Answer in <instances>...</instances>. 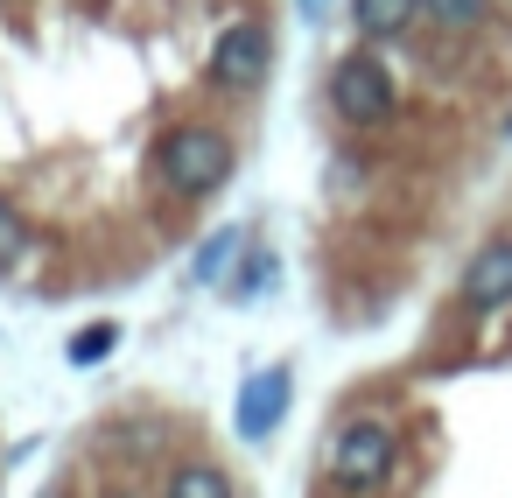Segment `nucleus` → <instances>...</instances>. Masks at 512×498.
I'll return each instance as SVG.
<instances>
[{"instance_id": "12", "label": "nucleus", "mask_w": 512, "mask_h": 498, "mask_svg": "<svg viewBox=\"0 0 512 498\" xmlns=\"http://www.w3.org/2000/svg\"><path fill=\"white\" fill-rule=\"evenodd\" d=\"M113 351H120V323H85V330L64 344V358H71V365H106Z\"/></svg>"}, {"instance_id": "5", "label": "nucleus", "mask_w": 512, "mask_h": 498, "mask_svg": "<svg viewBox=\"0 0 512 498\" xmlns=\"http://www.w3.org/2000/svg\"><path fill=\"white\" fill-rule=\"evenodd\" d=\"M456 302H463L470 316H498V309H512V232L484 239V246H477V253L463 260Z\"/></svg>"}, {"instance_id": "8", "label": "nucleus", "mask_w": 512, "mask_h": 498, "mask_svg": "<svg viewBox=\"0 0 512 498\" xmlns=\"http://www.w3.org/2000/svg\"><path fill=\"white\" fill-rule=\"evenodd\" d=\"M246 253V225H218L204 246H197V260H190V281L197 288H211V281H232V260Z\"/></svg>"}, {"instance_id": "13", "label": "nucleus", "mask_w": 512, "mask_h": 498, "mask_svg": "<svg viewBox=\"0 0 512 498\" xmlns=\"http://www.w3.org/2000/svg\"><path fill=\"white\" fill-rule=\"evenodd\" d=\"M22 253H29V225H22V211L8 197H0V274L22 267Z\"/></svg>"}, {"instance_id": "1", "label": "nucleus", "mask_w": 512, "mask_h": 498, "mask_svg": "<svg viewBox=\"0 0 512 498\" xmlns=\"http://www.w3.org/2000/svg\"><path fill=\"white\" fill-rule=\"evenodd\" d=\"M225 176H232V141H225L218 127L183 120V127H169V134L155 141V183H162L169 197L197 204V197L225 190Z\"/></svg>"}, {"instance_id": "15", "label": "nucleus", "mask_w": 512, "mask_h": 498, "mask_svg": "<svg viewBox=\"0 0 512 498\" xmlns=\"http://www.w3.org/2000/svg\"><path fill=\"white\" fill-rule=\"evenodd\" d=\"M106 498H141V491H106Z\"/></svg>"}, {"instance_id": "16", "label": "nucleus", "mask_w": 512, "mask_h": 498, "mask_svg": "<svg viewBox=\"0 0 512 498\" xmlns=\"http://www.w3.org/2000/svg\"><path fill=\"white\" fill-rule=\"evenodd\" d=\"M505 134H512V120H505Z\"/></svg>"}, {"instance_id": "9", "label": "nucleus", "mask_w": 512, "mask_h": 498, "mask_svg": "<svg viewBox=\"0 0 512 498\" xmlns=\"http://www.w3.org/2000/svg\"><path fill=\"white\" fill-rule=\"evenodd\" d=\"M162 498H232V477L218 463H176L169 484H162Z\"/></svg>"}, {"instance_id": "2", "label": "nucleus", "mask_w": 512, "mask_h": 498, "mask_svg": "<svg viewBox=\"0 0 512 498\" xmlns=\"http://www.w3.org/2000/svg\"><path fill=\"white\" fill-rule=\"evenodd\" d=\"M393 463H400V435H393V421H379V414L344 421L337 442H330V484L351 491V498H372V491L393 477Z\"/></svg>"}, {"instance_id": "14", "label": "nucleus", "mask_w": 512, "mask_h": 498, "mask_svg": "<svg viewBox=\"0 0 512 498\" xmlns=\"http://www.w3.org/2000/svg\"><path fill=\"white\" fill-rule=\"evenodd\" d=\"M295 8H302V22H323V8H330V0H295Z\"/></svg>"}, {"instance_id": "11", "label": "nucleus", "mask_w": 512, "mask_h": 498, "mask_svg": "<svg viewBox=\"0 0 512 498\" xmlns=\"http://www.w3.org/2000/svg\"><path fill=\"white\" fill-rule=\"evenodd\" d=\"M484 15H491V0H421V22H435V29H449V36L477 29Z\"/></svg>"}, {"instance_id": "10", "label": "nucleus", "mask_w": 512, "mask_h": 498, "mask_svg": "<svg viewBox=\"0 0 512 498\" xmlns=\"http://www.w3.org/2000/svg\"><path fill=\"white\" fill-rule=\"evenodd\" d=\"M274 274H281V260H274V253H260V246H246L239 274L225 281V295H232V302H253L260 288H274Z\"/></svg>"}, {"instance_id": "4", "label": "nucleus", "mask_w": 512, "mask_h": 498, "mask_svg": "<svg viewBox=\"0 0 512 498\" xmlns=\"http://www.w3.org/2000/svg\"><path fill=\"white\" fill-rule=\"evenodd\" d=\"M274 71V29L267 22H232L211 36V85L218 92H260Z\"/></svg>"}, {"instance_id": "3", "label": "nucleus", "mask_w": 512, "mask_h": 498, "mask_svg": "<svg viewBox=\"0 0 512 498\" xmlns=\"http://www.w3.org/2000/svg\"><path fill=\"white\" fill-rule=\"evenodd\" d=\"M330 113L344 127H386L393 120V78H386V64L372 50L337 57V71H330Z\"/></svg>"}, {"instance_id": "6", "label": "nucleus", "mask_w": 512, "mask_h": 498, "mask_svg": "<svg viewBox=\"0 0 512 498\" xmlns=\"http://www.w3.org/2000/svg\"><path fill=\"white\" fill-rule=\"evenodd\" d=\"M288 393H295V372H288V365H267V372H253V379L239 386L232 428H239L246 442H267V435L288 421Z\"/></svg>"}, {"instance_id": "7", "label": "nucleus", "mask_w": 512, "mask_h": 498, "mask_svg": "<svg viewBox=\"0 0 512 498\" xmlns=\"http://www.w3.org/2000/svg\"><path fill=\"white\" fill-rule=\"evenodd\" d=\"M421 22V0H351V29L365 43H400Z\"/></svg>"}]
</instances>
